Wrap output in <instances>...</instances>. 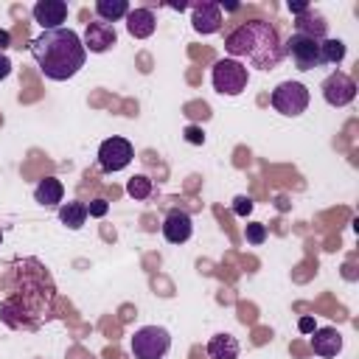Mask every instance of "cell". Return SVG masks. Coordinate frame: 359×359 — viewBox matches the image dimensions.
I'll return each mask as SVG.
<instances>
[{"mask_svg":"<svg viewBox=\"0 0 359 359\" xmlns=\"http://www.w3.org/2000/svg\"><path fill=\"white\" fill-rule=\"evenodd\" d=\"M219 8H224V11H236L238 3H219Z\"/></svg>","mask_w":359,"mask_h":359,"instance_id":"31","label":"cell"},{"mask_svg":"<svg viewBox=\"0 0 359 359\" xmlns=\"http://www.w3.org/2000/svg\"><path fill=\"white\" fill-rule=\"evenodd\" d=\"M233 213L241 216V219H244L247 213H252V199H250V196H236V199H233Z\"/></svg>","mask_w":359,"mask_h":359,"instance_id":"24","label":"cell"},{"mask_svg":"<svg viewBox=\"0 0 359 359\" xmlns=\"http://www.w3.org/2000/svg\"><path fill=\"white\" fill-rule=\"evenodd\" d=\"M59 219H62L65 227L81 230L84 222H87V205H84V202H65V205L59 208Z\"/></svg>","mask_w":359,"mask_h":359,"instance_id":"19","label":"cell"},{"mask_svg":"<svg viewBox=\"0 0 359 359\" xmlns=\"http://www.w3.org/2000/svg\"><path fill=\"white\" fill-rule=\"evenodd\" d=\"M31 56L36 67L42 70V76L50 81L73 79L87 62L84 42L73 28H53V31H42L39 36H34Z\"/></svg>","mask_w":359,"mask_h":359,"instance_id":"2","label":"cell"},{"mask_svg":"<svg viewBox=\"0 0 359 359\" xmlns=\"http://www.w3.org/2000/svg\"><path fill=\"white\" fill-rule=\"evenodd\" d=\"M8 73H11V62H8V56H6V53H0V81H3Z\"/></svg>","mask_w":359,"mask_h":359,"instance_id":"28","label":"cell"},{"mask_svg":"<svg viewBox=\"0 0 359 359\" xmlns=\"http://www.w3.org/2000/svg\"><path fill=\"white\" fill-rule=\"evenodd\" d=\"M95 14L101 22H115V20H123L129 14V3L126 0H98Z\"/></svg>","mask_w":359,"mask_h":359,"instance_id":"20","label":"cell"},{"mask_svg":"<svg viewBox=\"0 0 359 359\" xmlns=\"http://www.w3.org/2000/svg\"><path fill=\"white\" fill-rule=\"evenodd\" d=\"M157 28V17L151 8H129L126 14V31L135 36V39H146L151 36Z\"/></svg>","mask_w":359,"mask_h":359,"instance_id":"15","label":"cell"},{"mask_svg":"<svg viewBox=\"0 0 359 359\" xmlns=\"http://www.w3.org/2000/svg\"><path fill=\"white\" fill-rule=\"evenodd\" d=\"M135 157V149L126 137H107L101 146H98V165L101 171L107 174H115V171H123Z\"/></svg>","mask_w":359,"mask_h":359,"instance_id":"8","label":"cell"},{"mask_svg":"<svg viewBox=\"0 0 359 359\" xmlns=\"http://www.w3.org/2000/svg\"><path fill=\"white\" fill-rule=\"evenodd\" d=\"M323 98H325L331 107H345V104H351V101L356 98V81H353L348 73L337 70V73H331V76L323 81Z\"/></svg>","mask_w":359,"mask_h":359,"instance_id":"9","label":"cell"},{"mask_svg":"<svg viewBox=\"0 0 359 359\" xmlns=\"http://www.w3.org/2000/svg\"><path fill=\"white\" fill-rule=\"evenodd\" d=\"M182 135H185V140L194 143V146H202V143H205V132H202L199 126H185Z\"/></svg>","mask_w":359,"mask_h":359,"instance_id":"25","label":"cell"},{"mask_svg":"<svg viewBox=\"0 0 359 359\" xmlns=\"http://www.w3.org/2000/svg\"><path fill=\"white\" fill-rule=\"evenodd\" d=\"M297 325H300V331H303V334H311V331H314V320H311V317H303Z\"/></svg>","mask_w":359,"mask_h":359,"instance_id":"29","label":"cell"},{"mask_svg":"<svg viewBox=\"0 0 359 359\" xmlns=\"http://www.w3.org/2000/svg\"><path fill=\"white\" fill-rule=\"evenodd\" d=\"M62 196H65V188H62V182H59L56 177H45V180H39L36 188H34V199H36L39 205H45V208L59 205Z\"/></svg>","mask_w":359,"mask_h":359,"instance_id":"18","label":"cell"},{"mask_svg":"<svg viewBox=\"0 0 359 359\" xmlns=\"http://www.w3.org/2000/svg\"><path fill=\"white\" fill-rule=\"evenodd\" d=\"M171 348V334L163 325H143L132 337L135 359H163Z\"/></svg>","mask_w":359,"mask_h":359,"instance_id":"5","label":"cell"},{"mask_svg":"<svg viewBox=\"0 0 359 359\" xmlns=\"http://www.w3.org/2000/svg\"><path fill=\"white\" fill-rule=\"evenodd\" d=\"M191 25H194L196 34H216L222 28V8H219V3H210V0L196 3L191 8Z\"/></svg>","mask_w":359,"mask_h":359,"instance_id":"11","label":"cell"},{"mask_svg":"<svg viewBox=\"0 0 359 359\" xmlns=\"http://www.w3.org/2000/svg\"><path fill=\"white\" fill-rule=\"evenodd\" d=\"M31 14L42 25V31H53V28H62V22L67 20V3L65 0H39Z\"/></svg>","mask_w":359,"mask_h":359,"instance_id":"12","label":"cell"},{"mask_svg":"<svg viewBox=\"0 0 359 359\" xmlns=\"http://www.w3.org/2000/svg\"><path fill=\"white\" fill-rule=\"evenodd\" d=\"M320 59H323V65H339L345 59V42L342 39H323L320 42Z\"/></svg>","mask_w":359,"mask_h":359,"instance_id":"21","label":"cell"},{"mask_svg":"<svg viewBox=\"0 0 359 359\" xmlns=\"http://www.w3.org/2000/svg\"><path fill=\"white\" fill-rule=\"evenodd\" d=\"M244 236H247L250 244H264L266 241V227L261 222H252V224L244 227Z\"/></svg>","mask_w":359,"mask_h":359,"instance_id":"23","label":"cell"},{"mask_svg":"<svg viewBox=\"0 0 359 359\" xmlns=\"http://www.w3.org/2000/svg\"><path fill=\"white\" fill-rule=\"evenodd\" d=\"M294 25H297V34H306V36H311V39H317V42L328 39V36H325L328 22H325L320 14H314V8H311V6H309L303 14H297Z\"/></svg>","mask_w":359,"mask_h":359,"instance_id":"16","label":"cell"},{"mask_svg":"<svg viewBox=\"0 0 359 359\" xmlns=\"http://www.w3.org/2000/svg\"><path fill=\"white\" fill-rule=\"evenodd\" d=\"M272 107L286 118L303 115L309 107V87L303 81H280L272 90Z\"/></svg>","mask_w":359,"mask_h":359,"instance_id":"6","label":"cell"},{"mask_svg":"<svg viewBox=\"0 0 359 359\" xmlns=\"http://www.w3.org/2000/svg\"><path fill=\"white\" fill-rule=\"evenodd\" d=\"M238 339L233 334H216L208 339V356L210 359H238Z\"/></svg>","mask_w":359,"mask_h":359,"instance_id":"17","label":"cell"},{"mask_svg":"<svg viewBox=\"0 0 359 359\" xmlns=\"http://www.w3.org/2000/svg\"><path fill=\"white\" fill-rule=\"evenodd\" d=\"M280 50H283V56H289L294 62L297 70H314V67L323 65V59H320V42L311 39V36H306V34H297L294 31L286 39V45H280Z\"/></svg>","mask_w":359,"mask_h":359,"instance_id":"7","label":"cell"},{"mask_svg":"<svg viewBox=\"0 0 359 359\" xmlns=\"http://www.w3.org/2000/svg\"><path fill=\"white\" fill-rule=\"evenodd\" d=\"M107 210H109L107 199H93V202L87 205V216H95V219H101V216H104Z\"/></svg>","mask_w":359,"mask_h":359,"instance_id":"26","label":"cell"},{"mask_svg":"<svg viewBox=\"0 0 359 359\" xmlns=\"http://www.w3.org/2000/svg\"><path fill=\"white\" fill-rule=\"evenodd\" d=\"M306 8H309V3H289V11H292L294 17H297V14H303Z\"/></svg>","mask_w":359,"mask_h":359,"instance_id":"30","label":"cell"},{"mask_svg":"<svg viewBox=\"0 0 359 359\" xmlns=\"http://www.w3.org/2000/svg\"><path fill=\"white\" fill-rule=\"evenodd\" d=\"M0 283L6 289V297L0 303V320L8 328L34 331L50 317L56 289H53L48 269L36 258L11 261L6 266Z\"/></svg>","mask_w":359,"mask_h":359,"instance_id":"1","label":"cell"},{"mask_svg":"<svg viewBox=\"0 0 359 359\" xmlns=\"http://www.w3.org/2000/svg\"><path fill=\"white\" fill-rule=\"evenodd\" d=\"M11 48V34L6 28H0V53H6Z\"/></svg>","mask_w":359,"mask_h":359,"instance_id":"27","label":"cell"},{"mask_svg":"<svg viewBox=\"0 0 359 359\" xmlns=\"http://www.w3.org/2000/svg\"><path fill=\"white\" fill-rule=\"evenodd\" d=\"M224 48H227L230 59H236V62L247 59L252 67H261V70H269L283 59L278 31L264 20L241 22L236 31L227 34Z\"/></svg>","mask_w":359,"mask_h":359,"instance_id":"3","label":"cell"},{"mask_svg":"<svg viewBox=\"0 0 359 359\" xmlns=\"http://www.w3.org/2000/svg\"><path fill=\"white\" fill-rule=\"evenodd\" d=\"M210 81H213V90L216 93H222V95H238V93L247 90L250 70L241 62H236V59H219L213 65Z\"/></svg>","mask_w":359,"mask_h":359,"instance_id":"4","label":"cell"},{"mask_svg":"<svg viewBox=\"0 0 359 359\" xmlns=\"http://www.w3.org/2000/svg\"><path fill=\"white\" fill-rule=\"evenodd\" d=\"M84 50H90V53H107L115 42H118V34H115V28L109 25V22H90L87 28H84Z\"/></svg>","mask_w":359,"mask_h":359,"instance_id":"10","label":"cell"},{"mask_svg":"<svg viewBox=\"0 0 359 359\" xmlns=\"http://www.w3.org/2000/svg\"><path fill=\"white\" fill-rule=\"evenodd\" d=\"M126 194H129L132 199H146V196L151 194V180H149V177H143V174L132 177V180L126 182Z\"/></svg>","mask_w":359,"mask_h":359,"instance_id":"22","label":"cell"},{"mask_svg":"<svg viewBox=\"0 0 359 359\" xmlns=\"http://www.w3.org/2000/svg\"><path fill=\"white\" fill-rule=\"evenodd\" d=\"M311 348L317 356L331 359L342 351V334L337 328H314L311 331Z\"/></svg>","mask_w":359,"mask_h":359,"instance_id":"14","label":"cell"},{"mask_svg":"<svg viewBox=\"0 0 359 359\" xmlns=\"http://www.w3.org/2000/svg\"><path fill=\"white\" fill-rule=\"evenodd\" d=\"M191 233H194V222H191V216L185 210H171L165 216L163 236H165L168 244H185L191 238Z\"/></svg>","mask_w":359,"mask_h":359,"instance_id":"13","label":"cell"}]
</instances>
